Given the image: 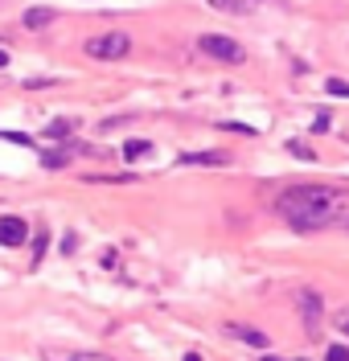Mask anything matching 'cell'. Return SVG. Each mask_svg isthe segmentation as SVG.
<instances>
[{"instance_id": "1", "label": "cell", "mask_w": 349, "mask_h": 361, "mask_svg": "<svg viewBox=\"0 0 349 361\" xmlns=\"http://www.w3.org/2000/svg\"><path fill=\"white\" fill-rule=\"evenodd\" d=\"M276 214L296 230H329V226H345L349 230V189L345 185H296L288 193H279Z\"/></svg>"}, {"instance_id": "2", "label": "cell", "mask_w": 349, "mask_h": 361, "mask_svg": "<svg viewBox=\"0 0 349 361\" xmlns=\"http://www.w3.org/2000/svg\"><path fill=\"white\" fill-rule=\"evenodd\" d=\"M197 49L214 58V62H226V66H238V62H247V49L234 42V37H222V33H202L197 37Z\"/></svg>"}, {"instance_id": "3", "label": "cell", "mask_w": 349, "mask_h": 361, "mask_svg": "<svg viewBox=\"0 0 349 361\" xmlns=\"http://www.w3.org/2000/svg\"><path fill=\"white\" fill-rule=\"evenodd\" d=\"M87 54H91L94 62H119V58L132 54V37H128V33H103V37H91V42H87Z\"/></svg>"}, {"instance_id": "4", "label": "cell", "mask_w": 349, "mask_h": 361, "mask_svg": "<svg viewBox=\"0 0 349 361\" xmlns=\"http://www.w3.org/2000/svg\"><path fill=\"white\" fill-rule=\"evenodd\" d=\"M296 304H300V316H304L308 337H317V333H321V312H325V308H321V295H317V292H300Z\"/></svg>"}, {"instance_id": "5", "label": "cell", "mask_w": 349, "mask_h": 361, "mask_svg": "<svg viewBox=\"0 0 349 361\" xmlns=\"http://www.w3.org/2000/svg\"><path fill=\"white\" fill-rule=\"evenodd\" d=\"M29 238V226L21 218H0V247H21Z\"/></svg>"}, {"instance_id": "6", "label": "cell", "mask_w": 349, "mask_h": 361, "mask_svg": "<svg viewBox=\"0 0 349 361\" xmlns=\"http://www.w3.org/2000/svg\"><path fill=\"white\" fill-rule=\"evenodd\" d=\"M226 333L238 337V341H247V345H255V349H267V345H271V341L263 337L259 329H251V324H226Z\"/></svg>"}, {"instance_id": "7", "label": "cell", "mask_w": 349, "mask_h": 361, "mask_svg": "<svg viewBox=\"0 0 349 361\" xmlns=\"http://www.w3.org/2000/svg\"><path fill=\"white\" fill-rule=\"evenodd\" d=\"M214 8H222V13H234V17H247V13H255L263 0H209Z\"/></svg>"}, {"instance_id": "8", "label": "cell", "mask_w": 349, "mask_h": 361, "mask_svg": "<svg viewBox=\"0 0 349 361\" xmlns=\"http://www.w3.org/2000/svg\"><path fill=\"white\" fill-rule=\"evenodd\" d=\"M54 21V8H29L25 13V29H46Z\"/></svg>"}, {"instance_id": "9", "label": "cell", "mask_w": 349, "mask_h": 361, "mask_svg": "<svg viewBox=\"0 0 349 361\" xmlns=\"http://www.w3.org/2000/svg\"><path fill=\"white\" fill-rule=\"evenodd\" d=\"M49 361H111L107 353H49Z\"/></svg>"}, {"instance_id": "10", "label": "cell", "mask_w": 349, "mask_h": 361, "mask_svg": "<svg viewBox=\"0 0 349 361\" xmlns=\"http://www.w3.org/2000/svg\"><path fill=\"white\" fill-rule=\"evenodd\" d=\"M148 152H152L148 140H132V144H123V157L128 160H140V157H148Z\"/></svg>"}, {"instance_id": "11", "label": "cell", "mask_w": 349, "mask_h": 361, "mask_svg": "<svg viewBox=\"0 0 349 361\" xmlns=\"http://www.w3.org/2000/svg\"><path fill=\"white\" fill-rule=\"evenodd\" d=\"M66 132H74V119H54L46 128V135H66Z\"/></svg>"}, {"instance_id": "12", "label": "cell", "mask_w": 349, "mask_h": 361, "mask_svg": "<svg viewBox=\"0 0 349 361\" xmlns=\"http://www.w3.org/2000/svg\"><path fill=\"white\" fill-rule=\"evenodd\" d=\"M325 361H349V349H345V345H329Z\"/></svg>"}, {"instance_id": "13", "label": "cell", "mask_w": 349, "mask_h": 361, "mask_svg": "<svg viewBox=\"0 0 349 361\" xmlns=\"http://www.w3.org/2000/svg\"><path fill=\"white\" fill-rule=\"evenodd\" d=\"M226 157H197V152H189L185 157V164H222Z\"/></svg>"}, {"instance_id": "14", "label": "cell", "mask_w": 349, "mask_h": 361, "mask_svg": "<svg viewBox=\"0 0 349 361\" xmlns=\"http://www.w3.org/2000/svg\"><path fill=\"white\" fill-rule=\"evenodd\" d=\"M329 94H345L349 99V82L345 78H329Z\"/></svg>"}, {"instance_id": "15", "label": "cell", "mask_w": 349, "mask_h": 361, "mask_svg": "<svg viewBox=\"0 0 349 361\" xmlns=\"http://www.w3.org/2000/svg\"><path fill=\"white\" fill-rule=\"evenodd\" d=\"M337 329L349 337V308H345V312H337Z\"/></svg>"}, {"instance_id": "16", "label": "cell", "mask_w": 349, "mask_h": 361, "mask_svg": "<svg viewBox=\"0 0 349 361\" xmlns=\"http://www.w3.org/2000/svg\"><path fill=\"white\" fill-rule=\"evenodd\" d=\"M0 66H8V54H4V49H0Z\"/></svg>"}, {"instance_id": "17", "label": "cell", "mask_w": 349, "mask_h": 361, "mask_svg": "<svg viewBox=\"0 0 349 361\" xmlns=\"http://www.w3.org/2000/svg\"><path fill=\"white\" fill-rule=\"evenodd\" d=\"M185 361H202V357H197V353H189V357H185Z\"/></svg>"}, {"instance_id": "18", "label": "cell", "mask_w": 349, "mask_h": 361, "mask_svg": "<svg viewBox=\"0 0 349 361\" xmlns=\"http://www.w3.org/2000/svg\"><path fill=\"white\" fill-rule=\"evenodd\" d=\"M263 361H279V357H263ZM300 361H304V357H300Z\"/></svg>"}]
</instances>
